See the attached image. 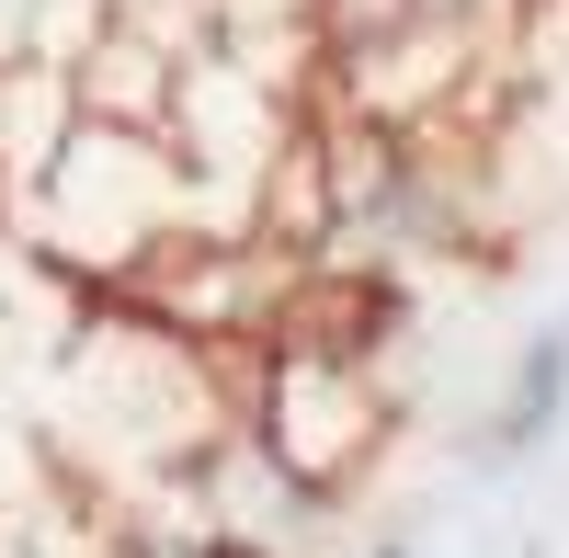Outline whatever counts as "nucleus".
<instances>
[{
  "mask_svg": "<svg viewBox=\"0 0 569 558\" xmlns=\"http://www.w3.org/2000/svg\"><path fill=\"white\" fill-rule=\"evenodd\" d=\"M12 228L69 273V286L126 297L160 251H182L206 228V182L182 160V137H160V126H80L69 160L46 171V195Z\"/></svg>",
  "mask_w": 569,
  "mask_h": 558,
  "instance_id": "obj_1",
  "label": "nucleus"
},
{
  "mask_svg": "<svg viewBox=\"0 0 569 558\" xmlns=\"http://www.w3.org/2000/svg\"><path fill=\"white\" fill-rule=\"evenodd\" d=\"M240 422L273 445V468H297L319 501H342L376 456H388L399 399L365 365V342H342V331H284L251 365V410H240Z\"/></svg>",
  "mask_w": 569,
  "mask_h": 558,
  "instance_id": "obj_2",
  "label": "nucleus"
},
{
  "mask_svg": "<svg viewBox=\"0 0 569 558\" xmlns=\"http://www.w3.org/2000/svg\"><path fill=\"white\" fill-rule=\"evenodd\" d=\"M194 490H206V536H217V547H240V558H297L330 514H342V501H319L297 468H273V445H262L251 422L194 468Z\"/></svg>",
  "mask_w": 569,
  "mask_h": 558,
  "instance_id": "obj_3",
  "label": "nucleus"
},
{
  "mask_svg": "<svg viewBox=\"0 0 569 558\" xmlns=\"http://www.w3.org/2000/svg\"><path fill=\"white\" fill-rule=\"evenodd\" d=\"M569 434V308H547L525 342H512V365H501V388H490V410H479V434H467V468H525V456H547Z\"/></svg>",
  "mask_w": 569,
  "mask_h": 558,
  "instance_id": "obj_4",
  "label": "nucleus"
},
{
  "mask_svg": "<svg viewBox=\"0 0 569 558\" xmlns=\"http://www.w3.org/2000/svg\"><path fill=\"white\" fill-rule=\"evenodd\" d=\"M80 126H91V103H80L69 58H0V228L46 195V171L69 160Z\"/></svg>",
  "mask_w": 569,
  "mask_h": 558,
  "instance_id": "obj_5",
  "label": "nucleus"
},
{
  "mask_svg": "<svg viewBox=\"0 0 569 558\" xmlns=\"http://www.w3.org/2000/svg\"><path fill=\"white\" fill-rule=\"evenodd\" d=\"M297 12H308V34H319V58H330V69H365V58H388L399 34L433 23L421 0H297Z\"/></svg>",
  "mask_w": 569,
  "mask_h": 558,
  "instance_id": "obj_6",
  "label": "nucleus"
},
{
  "mask_svg": "<svg viewBox=\"0 0 569 558\" xmlns=\"http://www.w3.org/2000/svg\"><path fill=\"white\" fill-rule=\"evenodd\" d=\"M353 558H421V536H365Z\"/></svg>",
  "mask_w": 569,
  "mask_h": 558,
  "instance_id": "obj_7",
  "label": "nucleus"
},
{
  "mask_svg": "<svg viewBox=\"0 0 569 558\" xmlns=\"http://www.w3.org/2000/svg\"><path fill=\"white\" fill-rule=\"evenodd\" d=\"M525 558H547V547H525Z\"/></svg>",
  "mask_w": 569,
  "mask_h": 558,
  "instance_id": "obj_8",
  "label": "nucleus"
}]
</instances>
